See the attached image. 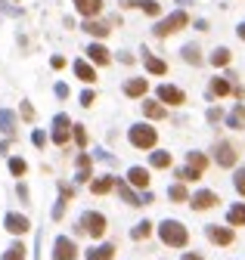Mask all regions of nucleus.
I'll return each instance as SVG.
<instances>
[{
	"instance_id": "f257e3e1",
	"label": "nucleus",
	"mask_w": 245,
	"mask_h": 260,
	"mask_svg": "<svg viewBox=\"0 0 245 260\" xmlns=\"http://www.w3.org/2000/svg\"><path fill=\"white\" fill-rule=\"evenodd\" d=\"M159 235H162V241H165L168 248H183L186 241H189L186 226H183V223H177V220H165L162 226H159Z\"/></svg>"
},
{
	"instance_id": "f03ea898",
	"label": "nucleus",
	"mask_w": 245,
	"mask_h": 260,
	"mask_svg": "<svg viewBox=\"0 0 245 260\" xmlns=\"http://www.w3.org/2000/svg\"><path fill=\"white\" fill-rule=\"evenodd\" d=\"M186 25H189V16H186L183 10H177V13H171L168 19H162V22L155 25L152 31H155V37H168V34L180 31V28H186Z\"/></svg>"
},
{
	"instance_id": "7ed1b4c3",
	"label": "nucleus",
	"mask_w": 245,
	"mask_h": 260,
	"mask_svg": "<svg viewBox=\"0 0 245 260\" xmlns=\"http://www.w3.org/2000/svg\"><path fill=\"white\" fill-rule=\"evenodd\" d=\"M128 137H131V143H134L137 149H152V146H155V140H159L155 127H149V124H134Z\"/></svg>"
},
{
	"instance_id": "20e7f679",
	"label": "nucleus",
	"mask_w": 245,
	"mask_h": 260,
	"mask_svg": "<svg viewBox=\"0 0 245 260\" xmlns=\"http://www.w3.org/2000/svg\"><path fill=\"white\" fill-rule=\"evenodd\" d=\"M81 232H90L93 238H99L102 232H106V217L102 214H96V211H87L84 217H81V226H78Z\"/></svg>"
},
{
	"instance_id": "39448f33",
	"label": "nucleus",
	"mask_w": 245,
	"mask_h": 260,
	"mask_svg": "<svg viewBox=\"0 0 245 260\" xmlns=\"http://www.w3.org/2000/svg\"><path fill=\"white\" fill-rule=\"evenodd\" d=\"M75 257H78L75 241H72V238H65V235H59V238H56V245H53V260H75Z\"/></svg>"
},
{
	"instance_id": "423d86ee",
	"label": "nucleus",
	"mask_w": 245,
	"mask_h": 260,
	"mask_svg": "<svg viewBox=\"0 0 245 260\" xmlns=\"http://www.w3.org/2000/svg\"><path fill=\"white\" fill-rule=\"evenodd\" d=\"M68 134H72V121H68V115H56L53 118V143L56 146H65L68 143Z\"/></svg>"
},
{
	"instance_id": "0eeeda50",
	"label": "nucleus",
	"mask_w": 245,
	"mask_h": 260,
	"mask_svg": "<svg viewBox=\"0 0 245 260\" xmlns=\"http://www.w3.org/2000/svg\"><path fill=\"white\" fill-rule=\"evenodd\" d=\"M214 158H217V164H220V167H233V164H236V158H239V152H236V146H233V143H217Z\"/></svg>"
},
{
	"instance_id": "6e6552de",
	"label": "nucleus",
	"mask_w": 245,
	"mask_h": 260,
	"mask_svg": "<svg viewBox=\"0 0 245 260\" xmlns=\"http://www.w3.org/2000/svg\"><path fill=\"white\" fill-rule=\"evenodd\" d=\"M159 99H162V102H168V105H183V102H186L183 90L171 87V84H162V87H159Z\"/></svg>"
},
{
	"instance_id": "1a4fd4ad",
	"label": "nucleus",
	"mask_w": 245,
	"mask_h": 260,
	"mask_svg": "<svg viewBox=\"0 0 245 260\" xmlns=\"http://www.w3.org/2000/svg\"><path fill=\"white\" fill-rule=\"evenodd\" d=\"M205 235L214 245H233V229H226V226H205Z\"/></svg>"
},
{
	"instance_id": "9d476101",
	"label": "nucleus",
	"mask_w": 245,
	"mask_h": 260,
	"mask_svg": "<svg viewBox=\"0 0 245 260\" xmlns=\"http://www.w3.org/2000/svg\"><path fill=\"white\" fill-rule=\"evenodd\" d=\"M7 229L13 232V235H22V232H28L31 229V223H28V217H22V214H7Z\"/></svg>"
},
{
	"instance_id": "9b49d317",
	"label": "nucleus",
	"mask_w": 245,
	"mask_h": 260,
	"mask_svg": "<svg viewBox=\"0 0 245 260\" xmlns=\"http://www.w3.org/2000/svg\"><path fill=\"white\" fill-rule=\"evenodd\" d=\"M214 204H217V195H214V192H208V189H202V192H196V195H192V208H196V211L214 208Z\"/></svg>"
},
{
	"instance_id": "f8f14e48",
	"label": "nucleus",
	"mask_w": 245,
	"mask_h": 260,
	"mask_svg": "<svg viewBox=\"0 0 245 260\" xmlns=\"http://www.w3.org/2000/svg\"><path fill=\"white\" fill-rule=\"evenodd\" d=\"M128 183L137 186V189H146V186H149V171H143V167H131V171H128Z\"/></svg>"
},
{
	"instance_id": "ddd939ff",
	"label": "nucleus",
	"mask_w": 245,
	"mask_h": 260,
	"mask_svg": "<svg viewBox=\"0 0 245 260\" xmlns=\"http://www.w3.org/2000/svg\"><path fill=\"white\" fill-rule=\"evenodd\" d=\"M75 7H78V13H81V16L93 19V16L102 10V0H75Z\"/></svg>"
},
{
	"instance_id": "4468645a",
	"label": "nucleus",
	"mask_w": 245,
	"mask_h": 260,
	"mask_svg": "<svg viewBox=\"0 0 245 260\" xmlns=\"http://www.w3.org/2000/svg\"><path fill=\"white\" fill-rule=\"evenodd\" d=\"M87 56H90L96 65H109V50L102 44H90V47H87Z\"/></svg>"
},
{
	"instance_id": "2eb2a0df",
	"label": "nucleus",
	"mask_w": 245,
	"mask_h": 260,
	"mask_svg": "<svg viewBox=\"0 0 245 260\" xmlns=\"http://www.w3.org/2000/svg\"><path fill=\"white\" fill-rule=\"evenodd\" d=\"M115 257V245H96L87 251V260H112Z\"/></svg>"
},
{
	"instance_id": "dca6fc26",
	"label": "nucleus",
	"mask_w": 245,
	"mask_h": 260,
	"mask_svg": "<svg viewBox=\"0 0 245 260\" xmlns=\"http://www.w3.org/2000/svg\"><path fill=\"white\" fill-rule=\"evenodd\" d=\"M75 74H78V78H81L84 84H93V81H96V71H93V65H87L84 59H78V62H75Z\"/></svg>"
},
{
	"instance_id": "f3484780",
	"label": "nucleus",
	"mask_w": 245,
	"mask_h": 260,
	"mask_svg": "<svg viewBox=\"0 0 245 260\" xmlns=\"http://www.w3.org/2000/svg\"><path fill=\"white\" fill-rule=\"evenodd\" d=\"M146 90H149L146 78H131V81L125 84V93H128V96H143Z\"/></svg>"
},
{
	"instance_id": "a211bd4d",
	"label": "nucleus",
	"mask_w": 245,
	"mask_h": 260,
	"mask_svg": "<svg viewBox=\"0 0 245 260\" xmlns=\"http://www.w3.org/2000/svg\"><path fill=\"white\" fill-rule=\"evenodd\" d=\"M115 183H118L115 177H99V180H93V183H90V189H93L96 195H106V192H112V189H115Z\"/></svg>"
},
{
	"instance_id": "6ab92c4d",
	"label": "nucleus",
	"mask_w": 245,
	"mask_h": 260,
	"mask_svg": "<svg viewBox=\"0 0 245 260\" xmlns=\"http://www.w3.org/2000/svg\"><path fill=\"white\" fill-rule=\"evenodd\" d=\"M115 186H118V195L125 198L128 204H143V198H140V195L131 189V183H115Z\"/></svg>"
},
{
	"instance_id": "aec40b11",
	"label": "nucleus",
	"mask_w": 245,
	"mask_h": 260,
	"mask_svg": "<svg viewBox=\"0 0 245 260\" xmlns=\"http://www.w3.org/2000/svg\"><path fill=\"white\" fill-rule=\"evenodd\" d=\"M226 124H230L233 130H242V127H245V108H242V105H236L230 115H226Z\"/></svg>"
},
{
	"instance_id": "412c9836",
	"label": "nucleus",
	"mask_w": 245,
	"mask_h": 260,
	"mask_svg": "<svg viewBox=\"0 0 245 260\" xmlns=\"http://www.w3.org/2000/svg\"><path fill=\"white\" fill-rule=\"evenodd\" d=\"M84 31H87V34H93V37H106V34H109V25L96 22V19H87V22H84Z\"/></svg>"
},
{
	"instance_id": "4be33fe9",
	"label": "nucleus",
	"mask_w": 245,
	"mask_h": 260,
	"mask_svg": "<svg viewBox=\"0 0 245 260\" xmlns=\"http://www.w3.org/2000/svg\"><path fill=\"white\" fill-rule=\"evenodd\" d=\"M0 130H4V134H10V137L16 134V115H13V111H7V108L0 111Z\"/></svg>"
},
{
	"instance_id": "5701e85b",
	"label": "nucleus",
	"mask_w": 245,
	"mask_h": 260,
	"mask_svg": "<svg viewBox=\"0 0 245 260\" xmlns=\"http://www.w3.org/2000/svg\"><path fill=\"white\" fill-rule=\"evenodd\" d=\"M226 220H230L233 226H245V204H233L230 214H226Z\"/></svg>"
},
{
	"instance_id": "b1692460",
	"label": "nucleus",
	"mask_w": 245,
	"mask_h": 260,
	"mask_svg": "<svg viewBox=\"0 0 245 260\" xmlns=\"http://www.w3.org/2000/svg\"><path fill=\"white\" fill-rule=\"evenodd\" d=\"M78 180H90V155H78Z\"/></svg>"
},
{
	"instance_id": "393cba45",
	"label": "nucleus",
	"mask_w": 245,
	"mask_h": 260,
	"mask_svg": "<svg viewBox=\"0 0 245 260\" xmlns=\"http://www.w3.org/2000/svg\"><path fill=\"white\" fill-rule=\"evenodd\" d=\"M168 195H171L174 201H180V204H183V201H189V192H186V186H183V183H174L171 189H168Z\"/></svg>"
},
{
	"instance_id": "a878e982",
	"label": "nucleus",
	"mask_w": 245,
	"mask_h": 260,
	"mask_svg": "<svg viewBox=\"0 0 245 260\" xmlns=\"http://www.w3.org/2000/svg\"><path fill=\"white\" fill-rule=\"evenodd\" d=\"M186 161H189V167H192V171H199V174L208 167V158H205L202 152H189V158H186Z\"/></svg>"
},
{
	"instance_id": "bb28decb",
	"label": "nucleus",
	"mask_w": 245,
	"mask_h": 260,
	"mask_svg": "<svg viewBox=\"0 0 245 260\" xmlns=\"http://www.w3.org/2000/svg\"><path fill=\"white\" fill-rule=\"evenodd\" d=\"M146 71H149V74H165L168 65H165L162 59H155V56H146Z\"/></svg>"
},
{
	"instance_id": "cd10ccee",
	"label": "nucleus",
	"mask_w": 245,
	"mask_h": 260,
	"mask_svg": "<svg viewBox=\"0 0 245 260\" xmlns=\"http://www.w3.org/2000/svg\"><path fill=\"white\" fill-rule=\"evenodd\" d=\"M230 90L233 87H230V81H226V78H214L211 81V93H214V96H226Z\"/></svg>"
},
{
	"instance_id": "c85d7f7f",
	"label": "nucleus",
	"mask_w": 245,
	"mask_h": 260,
	"mask_svg": "<svg viewBox=\"0 0 245 260\" xmlns=\"http://www.w3.org/2000/svg\"><path fill=\"white\" fill-rule=\"evenodd\" d=\"M180 53H183V59H186L189 65H202V56H199V47H192V44H189V47H183Z\"/></svg>"
},
{
	"instance_id": "c756f323",
	"label": "nucleus",
	"mask_w": 245,
	"mask_h": 260,
	"mask_svg": "<svg viewBox=\"0 0 245 260\" xmlns=\"http://www.w3.org/2000/svg\"><path fill=\"white\" fill-rule=\"evenodd\" d=\"M143 111H146V118H165V105H159V102H143Z\"/></svg>"
},
{
	"instance_id": "7c9ffc66",
	"label": "nucleus",
	"mask_w": 245,
	"mask_h": 260,
	"mask_svg": "<svg viewBox=\"0 0 245 260\" xmlns=\"http://www.w3.org/2000/svg\"><path fill=\"white\" fill-rule=\"evenodd\" d=\"M152 167H171V152H152Z\"/></svg>"
},
{
	"instance_id": "2f4dec72",
	"label": "nucleus",
	"mask_w": 245,
	"mask_h": 260,
	"mask_svg": "<svg viewBox=\"0 0 245 260\" xmlns=\"http://www.w3.org/2000/svg\"><path fill=\"white\" fill-rule=\"evenodd\" d=\"M199 177H202V174H199V171H192L189 164H186V167H180V171H177V180H180V183H189V180H199Z\"/></svg>"
},
{
	"instance_id": "473e14b6",
	"label": "nucleus",
	"mask_w": 245,
	"mask_h": 260,
	"mask_svg": "<svg viewBox=\"0 0 245 260\" xmlns=\"http://www.w3.org/2000/svg\"><path fill=\"white\" fill-rule=\"evenodd\" d=\"M226 62H230V50H223V47H220V50H214V53H211V65H226Z\"/></svg>"
},
{
	"instance_id": "72a5a7b5",
	"label": "nucleus",
	"mask_w": 245,
	"mask_h": 260,
	"mask_svg": "<svg viewBox=\"0 0 245 260\" xmlns=\"http://www.w3.org/2000/svg\"><path fill=\"white\" fill-rule=\"evenodd\" d=\"M4 260H25V245H13V248L4 254Z\"/></svg>"
},
{
	"instance_id": "f704fd0d",
	"label": "nucleus",
	"mask_w": 245,
	"mask_h": 260,
	"mask_svg": "<svg viewBox=\"0 0 245 260\" xmlns=\"http://www.w3.org/2000/svg\"><path fill=\"white\" fill-rule=\"evenodd\" d=\"M149 232H152V223H149V220H143V223H137V229H134L131 235H134V238H146Z\"/></svg>"
},
{
	"instance_id": "c9c22d12",
	"label": "nucleus",
	"mask_w": 245,
	"mask_h": 260,
	"mask_svg": "<svg viewBox=\"0 0 245 260\" xmlns=\"http://www.w3.org/2000/svg\"><path fill=\"white\" fill-rule=\"evenodd\" d=\"M10 171H13V174H16V177H22V174H25V171H28V164H25V161H22V158H10Z\"/></svg>"
},
{
	"instance_id": "e433bc0d",
	"label": "nucleus",
	"mask_w": 245,
	"mask_h": 260,
	"mask_svg": "<svg viewBox=\"0 0 245 260\" xmlns=\"http://www.w3.org/2000/svg\"><path fill=\"white\" fill-rule=\"evenodd\" d=\"M140 10H143V13H149V16H159V13H162V7L155 4V0H143V7H140Z\"/></svg>"
},
{
	"instance_id": "4c0bfd02",
	"label": "nucleus",
	"mask_w": 245,
	"mask_h": 260,
	"mask_svg": "<svg viewBox=\"0 0 245 260\" xmlns=\"http://www.w3.org/2000/svg\"><path fill=\"white\" fill-rule=\"evenodd\" d=\"M72 134H75V140H78V146H87V130H84L81 124H75V127H72Z\"/></svg>"
},
{
	"instance_id": "58836bf2",
	"label": "nucleus",
	"mask_w": 245,
	"mask_h": 260,
	"mask_svg": "<svg viewBox=\"0 0 245 260\" xmlns=\"http://www.w3.org/2000/svg\"><path fill=\"white\" fill-rule=\"evenodd\" d=\"M236 189H239V195H245V167L236 171Z\"/></svg>"
},
{
	"instance_id": "ea45409f",
	"label": "nucleus",
	"mask_w": 245,
	"mask_h": 260,
	"mask_svg": "<svg viewBox=\"0 0 245 260\" xmlns=\"http://www.w3.org/2000/svg\"><path fill=\"white\" fill-rule=\"evenodd\" d=\"M93 102H96V93H93V90L81 93V105H93Z\"/></svg>"
},
{
	"instance_id": "a19ab883",
	"label": "nucleus",
	"mask_w": 245,
	"mask_h": 260,
	"mask_svg": "<svg viewBox=\"0 0 245 260\" xmlns=\"http://www.w3.org/2000/svg\"><path fill=\"white\" fill-rule=\"evenodd\" d=\"M22 118H25V121H34V108H31L28 102H22Z\"/></svg>"
},
{
	"instance_id": "79ce46f5",
	"label": "nucleus",
	"mask_w": 245,
	"mask_h": 260,
	"mask_svg": "<svg viewBox=\"0 0 245 260\" xmlns=\"http://www.w3.org/2000/svg\"><path fill=\"white\" fill-rule=\"evenodd\" d=\"M31 140H34V146H44V143H47V137L41 134V130H34V134H31Z\"/></svg>"
},
{
	"instance_id": "37998d69",
	"label": "nucleus",
	"mask_w": 245,
	"mask_h": 260,
	"mask_svg": "<svg viewBox=\"0 0 245 260\" xmlns=\"http://www.w3.org/2000/svg\"><path fill=\"white\" fill-rule=\"evenodd\" d=\"M121 7H125V10H134V7H143V0H121Z\"/></svg>"
},
{
	"instance_id": "c03bdc74",
	"label": "nucleus",
	"mask_w": 245,
	"mask_h": 260,
	"mask_svg": "<svg viewBox=\"0 0 245 260\" xmlns=\"http://www.w3.org/2000/svg\"><path fill=\"white\" fill-rule=\"evenodd\" d=\"M62 214H65V201H59V204H56V208H53V220H59Z\"/></svg>"
},
{
	"instance_id": "a18cd8bd",
	"label": "nucleus",
	"mask_w": 245,
	"mask_h": 260,
	"mask_svg": "<svg viewBox=\"0 0 245 260\" xmlns=\"http://www.w3.org/2000/svg\"><path fill=\"white\" fill-rule=\"evenodd\" d=\"M56 96H59V99L68 96V87H65V84H56Z\"/></svg>"
},
{
	"instance_id": "49530a36",
	"label": "nucleus",
	"mask_w": 245,
	"mask_h": 260,
	"mask_svg": "<svg viewBox=\"0 0 245 260\" xmlns=\"http://www.w3.org/2000/svg\"><path fill=\"white\" fill-rule=\"evenodd\" d=\"M50 65H53V68H62V65H65V59H62V56H53V59H50Z\"/></svg>"
},
{
	"instance_id": "de8ad7c7",
	"label": "nucleus",
	"mask_w": 245,
	"mask_h": 260,
	"mask_svg": "<svg viewBox=\"0 0 245 260\" xmlns=\"http://www.w3.org/2000/svg\"><path fill=\"white\" fill-rule=\"evenodd\" d=\"M183 260H202L199 254H183Z\"/></svg>"
},
{
	"instance_id": "09e8293b",
	"label": "nucleus",
	"mask_w": 245,
	"mask_h": 260,
	"mask_svg": "<svg viewBox=\"0 0 245 260\" xmlns=\"http://www.w3.org/2000/svg\"><path fill=\"white\" fill-rule=\"evenodd\" d=\"M239 37H242V41H245V22L239 25Z\"/></svg>"
}]
</instances>
